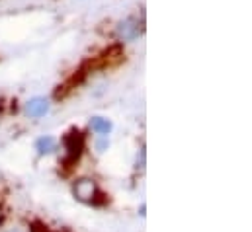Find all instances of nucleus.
Masks as SVG:
<instances>
[{"label":"nucleus","mask_w":252,"mask_h":232,"mask_svg":"<svg viewBox=\"0 0 252 232\" xmlns=\"http://www.w3.org/2000/svg\"><path fill=\"white\" fill-rule=\"evenodd\" d=\"M72 191H74V197L80 199V201H84V203L104 205V203L108 201L106 195L98 191V187H96V183H94L92 179H78V181L74 183Z\"/></svg>","instance_id":"1"},{"label":"nucleus","mask_w":252,"mask_h":232,"mask_svg":"<svg viewBox=\"0 0 252 232\" xmlns=\"http://www.w3.org/2000/svg\"><path fill=\"white\" fill-rule=\"evenodd\" d=\"M64 146H66L68 156L63 160V166L72 168V164H76V160H78L80 152L84 150V135H82L80 131L72 129V131H70V133H66V137H64Z\"/></svg>","instance_id":"2"},{"label":"nucleus","mask_w":252,"mask_h":232,"mask_svg":"<svg viewBox=\"0 0 252 232\" xmlns=\"http://www.w3.org/2000/svg\"><path fill=\"white\" fill-rule=\"evenodd\" d=\"M139 33H141V28H139V22L135 18H129V20H124V22L118 24V35L124 41L135 39Z\"/></svg>","instance_id":"3"},{"label":"nucleus","mask_w":252,"mask_h":232,"mask_svg":"<svg viewBox=\"0 0 252 232\" xmlns=\"http://www.w3.org/2000/svg\"><path fill=\"white\" fill-rule=\"evenodd\" d=\"M26 112H28V116L32 117H43L49 112V102L45 98H33V100L28 102Z\"/></svg>","instance_id":"4"},{"label":"nucleus","mask_w":252,"mask_h":232,"mask_svg":"<svg viewBox=\"0 0 252 232\" xmlns=\"http://www.w3.org/2000/svg\"><path fill=\"white\" fill-rule=\"evenodd\" d=\"M55 146H57V141H55L53 137H41V139L35 143V148H37L39 154H49V152L55 150Z\"/></svg>","instance_id":"5"},{"label":"nucleus","mask_w":252,"mask_h":232,"mask_svg":"<svg viewBox=\"0 0 252 232\" xmlns=\"http://www.w3.org/2000/svg\"><path fill=\"white\" fill-rule=\"evenodd\" d=\"M90 127H92V131H96L100 135H108L112 131V123L108 119H104V117H92Z\"/></svg>","instance_id":"6"},{"label":"nucleus","mask_w":252,"mask_h":232,"mask_svg":"<svg viewBox=\"0 0 252 232\" xmlns=\"http://www.w3.org/2000/svg\"><path fill=\"white\" fill-rule=\"evenodd\" d=\"M12 232H18V231H12Z\"/></svg>","instance_id":"7"}]
</instances>
